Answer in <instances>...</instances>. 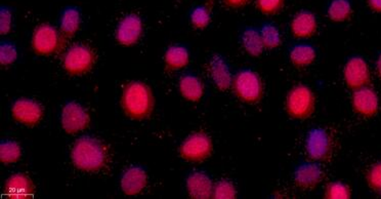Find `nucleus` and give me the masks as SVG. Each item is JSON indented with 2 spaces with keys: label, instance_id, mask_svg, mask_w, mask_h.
Listing matches in <instances>:
<instances>
[{
  "label": "nucleus",
  "instance_id": "f257e3e1",
  "mask_svg": "<svg viewBox=\"0 0 381 199\" xmlns=\"http://www.w3.org/2000/svg\"><path fill=\"white\" fill-rule=\"evenodd\" d=\"M109 154L103 142L93 137H82L74 143L71 160L74 167L84 173H97L108 164Z\"/></svg>",
  "mask_w": 381,
  "mask_h": 199
},
{
  "label": "nucleus",
  "instance_id": "f03ea898",
  "mask_svg": "<svg viewBox=\"0 0 381 199\" xmlns=\"http://www.w3.org/2000/svg\"><path fill=\"white\" fill-rule=\"evenodd\" d=\"M121 105L124 113L131 120H146L154 109L152 91L144 82H129L123 88Z\"/></svg>",
  "mask_w": 381,
  "mask_h": 199
},
{
  "label": "nucleus",
  "instance_id": "7ed1b4c3",
  "mask_svg": "<svg viewBox=\"0 0 381 199\" xmlns=\"http://www.w3.org/2000/svg\"><path fill=\"white\" fill-rule=\"evenodd\" d=\"M233 91L240 101L253 105L263 97V80L253 70L245 69L238 72L233 80Z\"/></svg>",
  "mask_w": 381,
  "mask_h": 199
},
{
  "label": "nucleus",
  "instance_id": "20e7f679",
  "mask_svg": "<svg viewBox=\"0 0 381 199\" xmlns=\"http://www.w3.org/2000/svg\"><path fill=\"white\" fill-rule=\"evenodd\" d=\"M316 107V99L314 93L308 86L304 84L293 86L287 95V114L293 120H306L314 113Z\"/></svg>",
  "mask_w": 381,
  "mask_h": 199
},
{
  "label": "nucleus",
  "instance_id": "39448f33",
  "mask_svg": "<svg viewBox=\"0 0 381 199\" xmlns=\"http://www.w3.org/2000/svg\"><path fill=\"white\" fill-rule=\"evenodd\" d=\"M97 56L89 46L76 44L66 53L63 58L64 69L70 75H83L95 66Z\"/></svg>",
  "mask_w": 381,
  "mask_h": 199
},
{
  "label": "nucleus",
  "instance_id": "423d86ee",
  "mask_svg": "<svg viewBox=\"0 0 381 199\" xmlns=\"http://www.w3.org/2000/svg\"><path fill=\"white\" fill-rule=\"evenodd\" d=\"M64 37L62 32L50 24L39 25L32 37V48L39 56H52L61 50Z\"/></svg>",
  "mask_w": 381,
  "mask_h": 199
},
{
  "label": "nucleus",
  "instance_id": "0eeeda50",
  "mask_svg": "<svg viewBox=\"0 0 381 199\" xmlns=\"http://www.w3.org/2000/svg\"><path fill=\"white\" fill-rule=\"evenodd\" d=\"M214 144L212 138L204 132H197L189 135L180 148V154L189 162H201L212 154Z\"/></svg>",
  "mask_w": 381,
  "mask_h": 199
},
{
  "label": "nucleus",
  "instance_id": "6e6552de",
  "mask_svg": "<svg viewBox=\"0 0 381 199\" xmlns=\"http://www.w3.org/2000/svg\"><path fill=\"white\" fill-rule=\"evenodd\" d=\"M333 144L330 133L324 129H313L306 138V151L310 160L325 162L331 156Z\"/></svg>",
  "mask_w": 381,
  "mask_h": 199
},
{
  "label": "nucleus",
  "instance_id": "1a4fd4ad",
  "mask_svg": "<svg viewBox=\"0 0 381 199\" xmlns=\"http://www.w3.org/2000/svg\"><path fill=\"white\" fill-rule=\"evenodd\" d=\"M62 128L70 135L82 132L91 122L89 112L77 102H69L64 106L61 116Z\"/></svg>",
  "mask_w": 381,
  "mask_h": 199
},
{
  "label": "nucleus",
  "instance_id": "9d476101",
  "mask_svg": "<svg viewBox=\"0 0 381 199\" xmlns=\"http://www.w3.org/2000/svg\"><path fill=\"white\" fill-rule=\"evenodd\" d=\"M344 79L346 86L352 91L369 86L371 73L367 62L361 57L350 59L344 66Z\"/></svg>",
  "mask_w": 381,
  "mask_h": 199
},
{
  "label": "nucleus",
  "instance_id": "9b49d317",
  "mask_svg": "<svg viewBox=\"0 0 381 199\" xmlns=\"http://www.w3.org/2000/svg\"><path fill=\"white\" fill-rule=\"evenodd\" d=\"M12 117L19 124L33 126L39 124L44 117V108L33 99L17 100L12 107Z\"/></svg>",
  "mask_w": 381,
  "mask_h": 199
},
{
  "label": "nucleus",
  "instance_id": "f8f14e48",
  "mask_svg": "<svg viewBox=\"0 0 381 199\" xmlns=\"http://www.w3.org/2000/svg\"><path fill=\"white\" fill-rule=\"evenodd\" d=\"M352 105L355 112L366 118L374 117L380 110V98L373 88L368 86L354 91Z\"/></svg>",
  "mask_w": 381,
  "mask_h": 199
},
{
  "label": "nucleus",
  "instance_id": "ddd939ff",
  "mask_svg": "<svg viewBox=\"0 0 381 199\" xmlns=\"http://www.w3.org/2000/svg\"><path fill=\"white\" fill-rule=\"evenodd\" d=\"M142 19L136 14H129L123 17L116 28L117 42L122 46H133L142 37Z\"/></svg>",
  "mask_w": 381,
  "mask_h": 199
},
{
  "label": "nucleus",
  "instance_id": "4468645a",
  "mask_svg": "<svg viewBox=\"0 0 381 199\" xmlns=\"http://www.w3.org/2000/svg\"><path fill=\"white\" fill-rule=\"evenodd\" d=\"M4 193L10 198H30L35 192L33 182L26 173L10 176L4 184Z\"/></svg>",
  "mask_w": 381,
  "mask_h": 199
},
{
  "label": "nucleus",
  "instance_id": "2eb2a0df",
  "mask_svg": "<svg viewBox=\"0 0 381 199\" xmlns=\"http://www.w3.org/2000/svg\"><path fill=\"white\" fill-rule=\"evenodd\" d=\"M189 196L195 199H208L214 196V184L203 171H193L187 178Z\"/></svg>",
  "mask_w": 381,
  "mask_h": 199
},
{
  "label": "nucleus",
  "instance_id": "dca6fc26",
  "mask_svg": "<svg viewBox=\"0 0 381 199\" xmlns=\"http://www.w3.org/2000/svg\"><path fill=\"white\" fill-rule=\"evenodd\" d=\"M295 184L301 189H313L323 180V171L318 164L304 162L297 167L293 173Z\"/></svg>",
  "mask_w": 381,
  "mask_h": 199
},
{
  "label": "nucleus",
  "instance_id": "f3484780",
  "mask_svg": "<svg viewBox=\"0 0 381 199\" xmlns=\"http://www.w3.org/2000/svg\"><path fill=\"white\" fill-rule=\"evenodd\" d=\"M148 177L146 171L140 167H131L121 178V189L129 196H136L146 188Z\"/></svg>",
  "mask_w": 381,
  "mask_h": 199
},
{
  "label": "nucleus",
  "instance_id": "a211bd4d",
  "mask_svg": "<svg viewBox=\"0 0 381 199\" xmlns=\"http://www.w3.org/2000/svg\"><path fill=\"white\" fill-rule=\"evenodd\" d=\"M208 69H210V77L219 90L225 92L233 86L234 77L232 75L231 69L223 57L219 55L212 57L210 59Z\"/></svg>",
  "mask_w": 381,
  "mask_h": 199
},
{
  "label": "nucleus",
  "instance_id": "6ab92c4d",
  "mask_svg": "<svg viewBox=\"0 0 381 199\" xmlns=\"http://www.w3.org/2000/svg\"><path fill=\"white\" fill-rule=\"evenodd\" d=\"M291 33L297 38H310L318 31V21L313 12H300L291 22Z\"/></svg>",
  "mask_w": 381,
  "mask_h": 199
},
{
  "label": "nucleus",
  "instance_id": "aec40b11",
  "mask_svg": "<svg viewBox=\"0 0 381 199\" xmlns=\"http://www.w3.org/2000/svg\"><path fill=\"white\" fill-rule=\"evenodd\" d=\"M180 95L187 101L199 102L204 95L203 82L193 74L183 76L178 84Z\"/></svg>",
  "mask_w": 381,
  "mask_h": 199
},
{
  "label": "nucleus",
  "instance_id": "412c9836",
  "mask_svg": "<svg viewBox=\"0 0 381 199\" xmlns=\"http://www.w3.org/2000/svg\"><path fill=\"white\" fill-rule=\"evenodd\" d=\"M166 68L170 71L183 69L189 64L190 56L188 50L183 46H172L166 50L165 57Z\"/></svg>",
  "mask_w": 381,
  "mask_h": 199
},
{
  "label": "nucleus",
  "instance_id": "4be33fe9",
  "mask_svg": "<svg viewBox=\"0 0 381 199\" xmlns=\"http://www.w3.org/2000/svg\"><path fill=\"white\" fill-rule=\"evenodd\" d=\"M82 16L77 8H66L61 17V32L65 37H72L80 30Z\"/></svg>",
  "mask_w": 381,
  "mask_h": 199
},
{
  "label": "nucleus",
  "instance_id": "5701e85b",
  "mask_svg": "<svg viewBox=\"0 0 381 199\" xmlns=\"http://www.w3.org/2000/svg\"><path fill=\"white\" fill-rule=\"evenodd\" d=\"M316 50L310 44H299L290 52V61L293 66L304 69L310 66L316 60Z\"/></svg>",
  "mask_w": 381,
  "mask_h": 199
},
{
  "label": "nucleus",
  "instance_id": "b1692460",
  "mask_svg": "<svg viewBox=\"0 0 381 199\" xmlns=\"http://www.w3.org/2000/svg\"><path fill=\"white\" fill-rule=\"evenodd\" d=\"M242 44L246 53L255 58L261 57L266 50L261 33L254 28H248L244 31L242 35Z\"/></svg>",
  "mask_w": 381,
  "mask_h": 199
},
{
  "label": "nucleus",
  "instance_id": "393cba45",
  "mask_svg": "<svg viewBox=\"0 0 381 199\" xmlns=\"http://www.w3.org/2000/svg\"><path fill=\"white\" fill-rule=\"evenodd\" d=\"M352 15V4L349 0H333L328 8V16L333 22H346Z\"/></svg>",
  "mask_w": 381,
  "mask_h": 199
},
{
  "label": "nucleus",
  "instance_id": "a878e982",
  "mask_svg": "<svg viewBox=\"0 0 381 199\" xmlns=\"http://www.w3.org/2000/svg\"><path fill=\"white\" fill-rule=\"evenodd\" d=\"M22 156V148L16 141L6 140L0 143V162L3 164H16Z\"/></svg>",
  "mask_w": 381,
  "mask_h": 199
},
{
  "label": "nucleus",
  "instance_id": "bb28decb",
  "mask_svg": "<svg viewBox=\"0 0 381 199\" xmlns=\"http://www.w3.org/2000/svg\"><path fill=\"white\" fill-rule=\"evenodd\" d=\"M259 33L266 50H275L280 46L282 38H281L280 31L274 24L263 25Z\"/></svg>",
  "mask_w": 381,
  "mask_h": 199
},
{
  "label": "nucleus",
  "instance_id": "cd10ccee",
  "mask_svg": "<svg viewBox=\"0 0 381 199\" xmlns=\"http://www.w3.org/2000/svg\"><path fill=\"white\" fill-rule=\"evenodd\" d=\"M212 21V12L207 6H196L191 12V23L195 28L204 29Z\"/></svg>",
  "mask_w": 381,
  "mask_h": 199
},
{
  "label": "nucleus",
  "instance_id": "c85d7f7f",
  "mask_svg": "<svg viewBox=\"0 0 381 199\" xmlns=\"http://www.w3.org/2000/svg\"><path fill=\"white\" fill-rule=\"evenodd\" d=\"M352 196L350 187L342 182H332L325 190V198L349 199Z\"/></svg>",
  "mask_w": 381,
  "mask_h": 199
},
{
  "label": "nucleus",
  "instance_id": "c756f323",
  "mask_svg": "<svg viewBox=\"0 0 381 199\" xmlns=\"http://www.w3.org/2000/svg\"><path fill=\"white\" fill-rule=\"evenodd\" d=\"M237 191L232 182L227 180H221L214 186V196L216 199H233L236 198Z\"/></svg>",
  "mask_w": 381,
  "mask_h": 199
},
{
  "label": "nucleus",
  "instance_id": "7c9ffc66",
  "mask_svg": "<svg viewBox=\"0 0 381 199\" xmlns=\"http://www.w3.org/2000/svg\"><path fill=\"white\" fill-rule=\"evenodd\" d=\"M286 0H257L259 12L265 16H275L283 10Z\"/></svg>",
  "mask_w": 381,
  "mask_h": 199
},
{
  "label": "nucleus",
  "instance_id": "2f4dec72",
  "mask_svg": "<svg viewBox=\"0 0 381 199\" xmlns=\"http://www.w3.org/2000/svg\"><path fill=\"white\" fill-rule=\"evenodd\" d=\"M18 58L16 46L10 42H1L0 44V63L3 66H8L15 63Z\"/></svg>",
  "mask_w": 381,
  "mask_h": 199
},
{
  "label": "nucleus",
  "instance_id": "473e14b6",
  "mask_svg": "<svg viewBox=\"0 0 381 199\" xmlns=\"http://www.w3.org/2000/svg\"><path fill=\"white\" fill-rule=\"evenodd\" d=\"M368 185L374 191H381V162H376L367 171L366 176Z\"/></svg>",
  "mask_w": 381,
  "mask_h": 199
},
{
  "label": "nucleus",
  "instance_id": "72a5a7b5",
  "mask_svg": "<svg viewBox=\"0 0 381 199\" xmlns=\"http://www.w3.org/2000/svg\"><path fill=\"white\" fill-rule=\"evenodd\" d=\"M12 27V12L8 8H1L0 10V32L6 35L10 32Z\"/></svg>",
  "mask_w": 381,
  "mask_h": 199
},
{
  "label": "nucleus",
  "instance_id": "f704fd0d",
  "mask_svg": "<svg viewBox=\"0 0 381 199\" xmlns=\"http://www.w3.org/2000/svg\"><path fill=\"white\" fill-rule=\"evenodd\" d=\"M250 0H223L225 6L231 8H240L246 6Z\"/></svg>",
  "mask_w": 381,
  "mask_h": 199
},
{
  "label": "nucleus",
  "instance_id": "c9c22d12",
  "mask_svg": "<svg viewBox=\"0 0 381 199\" xmlns=\"http://www.w3.org/2000/svg\"><path fill=\"white\" fill-rule=\"evenodd\" d=\"M367 2L373 12H381V0H367Z\"/></svg>",
  "mask_w": 381,
  "mask_h": 199
},
{
  "label": "nucleus",
  "instance_id": "e433bc0d",
  "mask_svg": "<svg viewBox=\"0 0 381 199\" xmlns=\"http://www.w3.org/2000/svg\"><path fill=\"white\" fill-rule=\"evenodd\" d=\"M376 71H378V76L381 78V53L378 56V61H376Z\"/></svg>",
  "mask_w": 381,
  "mask_h": 199
},
{
  "label": "nucleus",
  "instance_id": "4c0bfd02",
  "mask_svg": "<svg viewBox=\"0 0 381 199\" xmlns=\"http://www.w3.org/2000/svg\"><path fill=\"white\" fill-rule=\"evenodd\" d=\"M378 193H380V196H381V191H380V192H378Z\"/></svg>",
  "mask_w": 381,
  "mask_h": 199
}]
</instances>
